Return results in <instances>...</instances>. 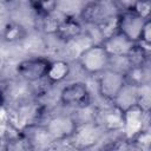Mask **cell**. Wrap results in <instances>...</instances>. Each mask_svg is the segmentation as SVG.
I'll return each instance as SVG.
<instances>
[{
    "mask_svg": "<svg viewBox=\"0 0 151 151\" xmlns=\"http://www.w3.org/2000/svg\"><path fill=\"white\" fill-rule=\"evenodd\" d=\"M77 61L85 73L97 76L109 67L110 54L101 42H93L79 54Z\"/></svg>",
    "mask_w": 151,
    "mask_h": 151,
    "instance_id": "1",
    "label": "cell"
},
{
    "mask_svg": "<svg viewBox=\"0 0 151 151\" xmlns=\"http://www.w3.org/2000/svg\"><path fill=\"white\" fill-rule=\"evenodd\" d=\"M59 101L65 107L84 109L91 106L92 97L88 86L83 81H73L66 84L59 94Z\"/></svg>",
    "mask_w": 151,
    "mask_h": 151,
    "instance_id": "2",
    "label": "cell"
},
{
    "mask_svg": "<svg viewBox=\"0 0 151 151\" xmlns=\"http://www.w3.org/2000/svg\"><path fill=\"white\" fill-rule=\"evenodd\" d=\"M126 79L125 74L114 71L110 67L97 74V87L100 97L107 101L113 103L122 88L125 86Z\"/></svg>",
    "mask_w": 151,
    "mask_h": 151,
    "instance_id": "3",
    "label": "cell"
},
{
    "mask_svg": "<svg viewBox=\"0 0 151 151\" xmlns=\"http://www.w3.org/2000/svg\"><path fill=\"white\" fill-rule=\"evenodd\" d=\"M52 60L45 57H33L19 61L15 66V73L26 83H35L46 78Z\"/></svg>",
    "mask_w": 151,
    "mask_h": 151,
    "instance_id": "4",
    "label": "cell"
},
{
    "mask_svg": "<svg viewBox=\"0 0 151 151\" xmlns=\"http://www.w3.org/2000/svg\"><path fill=\"white\" fill-rule=\"evenodd\" d=\"M93 122L104 132H119L124 130V112L110 103V106L93 109Z\"/></svg>",
    "mask_w": 151,
    "mask_h": 151,
    "instance_id": "5",
    "label": "cell"
},
{
    "mask_svg": "<svg viewBox=\"0 0 151 151\" xmlns=\"http://www.w3.org/2000/svg\"><path fill=\"white\" fill-rule=\"evenodd\" d=\"M79 123L72 114L59 113L51 117L45 124L54 142H67L77 131Z\"/></svg>",
    "mask_w": 151,
    "mask_h": 151,
    "instance_id": "6",
    "label": "cell"
},
{
    "mask_svg": "<svg viewBox=\"0 0 151 151\" xmlns=\"http://www.w3.org/2000/svg\"><path fill=\"white\" fill-rule=\"evenodd\" d=\"M119 12L114 2L109 4L103 0H93L87 2L80 11V20L81 22L96 26L106 18L114 15Z\"/></svg>",
    "mask_w": 151,
    "mask_h": 151,
    "instance_id": "7",
    "label": "cell"
},
{
    "mask_svg": "<svg viewBox=\"0 0 151 151\" xmlns=\"http://www.w3.org/2000/svg\"><path fill=\"white\" fill-rule=\"evenodd\" d=\"M145 20L132 9L119 11L118 13V32L124 34L132 42H139Z\"/></svg>",
    "mask_w": 151,
    "mask_h": 151,
    "instance_id": "8",
    "label": "cell"
},
{
    "mask_svg": "<svg viewBox=\"0 0 151 151\" xmlns=\"http://www.w3.org/2000/svg\"><path fill=\"white\" fill-rule=\"evenodd\" d=\"M104 131L94 123V122H88V123H81L78 125L77 131L72 136L70 142L74 147L77 149H87L97 144Z\"/></svg>",
    "mask_w": 151,
    "mask_h": 151,
    "instance_id": "9",
    "label": "cell"
},
{
    "mask_svg": "<svg viewBox=\"0 0 151 151\" xmlns=\"http://www.w3.org/2000/svg\"><path fill=\"white\" fill-rule=\"evenodd\" d=\"M83 33L84 32H83L81 20L77 19L74 15L66 14V15L61 17L54 35L57 37L58 40L63 41L64 44H67L77 38H79Z\"/></svg>",
    "mask_w": 151,
    "mask_h": 151,
    "instance_id": "10",
    "label": "cell"
},
{
    "mask_svg": "<svg viewBox=\"0 0 151 151\" xmlns=\"http://www.w3.org/2000/svg\"><path fill=\"white\" fill-rule=\"evenodd\" d=\"M147 114L138 105H134L124 112V136L133 139L140 131H143L144 117Z\"/></svg>",
    "mask_w": 151,
    "mask_h": 151,
    "instance_id": "11",
    "label": "cell"
},
{
    "mask_svg": "<svg viewBox=\"0 0 151 151\" xmlns=\"http://www.w3.org/2000/svg\"><path fill=\"white\" fill-rule=\"evenodd\" d=\"M104 47L106 48L110 57H119V55H127L130 50L136 42H132L120 32L109 37L104 41H101Z\"/></svg>",
    "mask_w": 151,
    "mask_h": 151,
    "instance_id": "12",
    "label": "cell"
},
{
    "mask_svg": "<svg viewBox=\"0 0 151 151\" xmlns=\"http://www.w3.org/2000/svg\"><path fill=\"white\" fill-rule=\"evenodd\" d=\"M70 73H71L70 63L63 59H58L51 63L46 78L52 85H54V84L63 83L70 76Z\"/></svg>",
    "mask_w": 151,
    "mask_h": 151,
    "instance_id": "13",
    "label": "cell"
},
{
    "mask_svg": "<svg viewBox=\"0 0 151 151\" xmlns=\"http://www.w3.org/2000/svg\"><path fill=\"white\" fill-rule=\"evenodd\" d=\"M113 104L118 106L123 112L137 105V86L126 83L125 86L119 92V94L117 96V98L114 99Z\"/></svg>",
    "mask_w": 151,
    "mask_h": 151,
    "instance_id": "14",
    "label": "cell"
},
{
    "mask_svg": "<svg viewBox=\"0 0 151 151\" xmlns=\"http://www.w3.org/2000/svg\"><path fill=\"white\" fill-rule=\"evenodd\" d=\"M27 37L26 28L15 21H8L2 29V40L7 44H17L25 40Z\"/></svg>",
    "mask_w": 151,
    "mask_h": 151,
    "instance_id": "15",
    "label": "cell"
},
{
    "mask_svg": "<svg viewBox=\"0 0 151 151\" xmlns=\"http://www.w3.org/2000/svg\"><path fill=\"white\" fill-rule=\"evenodd\" d=\"M118 13L106 18L105 20H103L98 25L93 26V28L96 29L97 34L100 38V42L118 32Z\"/></svg>",
    "mask_w": 151,
    "mask_h": 151,
    "instance_id": "16",
    "label": "cell"
},
{
    "mask_svg": "<svg viewBox=\"0 0 151 151\" xmlns=\"http://www.w3.org/2000/svg\"><path fill=\"white\" fill-rule=\"evenodd\" d=\"M125 79L127 84H131L137 87L143 84L150 83V77H149V71L146 65L130 67V70L125 73Z\"/></svg>",
    "mask_w": 151,
    "mask_h": 151,
    "instance_id": "17",
    "label": "cell"
},
{
    "mask_svg": "<svg viewBox=\"0 0 151 151\" xmlns=\"http://www.w3.org/2000/svg\"><path fill=\"white\" fill-rule=\"evenodd\" d=\"M126 57L130 61L131 67L132 66H139V65H146V63L149 60L147 47H145L140 42H136Z\"/></svg>",
    "mask_w": 151,
    "mask_h": 151,
    "instance_id": "18",
    "label": "cell"
},
{
    "mask_svg": "<svg viewBox=\"0 0 151 151\" xmlns=\"http://www.w3.org/2000/svg\"><path fill=\"white\" fill-rule=\"evenodd\" d=\"M28 2L38 17L53 14L58 6V0H28Z\"/></svg>",
    "mask_w": 151,
    "mask_h": 151,
    "instance_id": "19",
    "label": "cell"
},
{
    "mask_svg": "<svg viewBox=\"0 0 151 151\" xmlns=\"http://www.w3.org/2000/svg\"><path fill=\"white\" fill-rule=\"evenodd\" d=\"M137 105L146 113L151 112V83L137 87Z\"/></svg>",
    "mask_w": 151,
    "mask_h": 151,
    "instance_id": "20",
    "label": "cell"
},
{
    "mask_svg": "<svg viewBox=\"0 0 151 151\" xmlns=\"http://www.w3.org/2000/svg\"><path fill=\"white\" fill-rule=\"evenodd\" d=\"M132 11L144 20L151 19V0H138L132 7Z\"/></svg>",
    "mask_w": 151,
    "mask_h": 151,
    "instance_id": "21",
    "label": "cell"
},
{
    "mask_svg": "<svg viewBox=\"0 0 151 151\" xmlns=\"http://www.w3.org/2000/svg\"><path fill=\"white\" fill-rule=\"evenodd\" d=\"M139 42L143 44L145 47H151V19L145 20Z\"/></svg>",
    "mask_w": 151,
    "mask_h": 151,
    "instance_id": "22",
    "label": "cell"
},
{
    "mask_svg": "<svg viewBox=\"0 0 151 151\" xmlns=\"http://www.w3.org/2000/svg\"><path fill=\"white\" fill-rule=\"evenodd\" d=\"M138 0H113L114 5L117 6V8L119 11H127V9H132V7L134 6V4Z\"/></svg>",
    "mask_w": 151,
    "mask_h": 151,
    "instance_id": "23",
    "label": "cell"
},
{
    "mask_svg": "<svg viewBox=\"0 0 151 151\" xmlns=\"http://www.w3.org/2000/svg\"><path fill=\"white\" fill-rule=\"evenodd\" d=\"M149 114H150V118H149V126H150V129H151V112H150Z\"/></svg>",
    "mask_w": 151,
    "mask_h": 151,
    "instance_id": "24",
    "label": "cell"
}]
</instances>
